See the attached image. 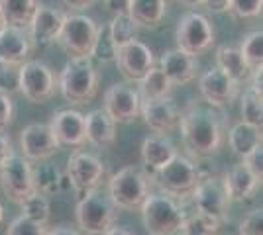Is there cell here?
I'll use <instances>...</instances> for the list:
<instances>
[{
	"label": "cell",
	"instance_id": "44dd1931",
	"mask_svg": "<svg viewBox=\"0 0 263 235\" xmlns=\"http://www.w3.org/2000/svg\"><path fill=\"white\" fill-rule=\"evenodd\" d=\"M220 180H222L224 192H226V196H228L230 202L252 200L253 196H255V192L261 188V182L255 179L241 163L234 165L230 170H226L224 177Z\"/></svg>",
	"mask_w": 263,
	"mask_h": 235
},
{
	"label": "cell",
	"instance_id": "ba28073f",
	"mask_svg": "<svg viewBox=\"0 0 263 235\" xmlns=\"http://www.w3.org/2000/svg\"><path fill=\"white\" fill-rule=\"evenodd\" d=\"M99 34V24L85 14H67L57 44L71 57H90L92 45Z\"/></svg>",
	"mask_w": 263,
	"mask_h": 235
},
{
	"label": "cell",
	"instance_id": "ee69618b",
	"mask_svg": "<svg viewBox=\"0 0 263 235\" xmlns=\"http://www.w3.org/2000/svg\"><path fill=\"white\" fill-rule=\"evenodd\" d=\"M128 4H130V0H104V6H106V10L112 16L124 14V12L128 10Z\"/></svg>",
	"mask_w": 263,
	"mask_h": 235
},
{
	"label": "cell",
	"instance_id": "cb8c5ba5",
	"mask_svg": "<svg viewBox=\"0 0 263 235\" xmlns=\"http://www.w3.org/2000/svg\"><path fill=\"white\" fill-rule=\"evenodd\" d=\"M85 130H87V141L92 145L106 149L116 143V123L112 122V118L102 108L92 110L85 116Z\"/></svg>",
	"mask_w": 263,
	"mask_h": 235
},
{
	"label": "cell",
	"instance_id": "836d02e7",
	"mask_svg": "<svg viewBox=\"0 0 263 235\" xmlns=\"http://www.w3.org/2000/svg\"><path fill=\"white\" fill-rule=\"evenodd\" d=\"M20 210L22 216L32 220L40 225L49 224V218H51V208H49V200L47 196H42L37 192H32L24 202H20Z\"/></svg>",
	"mask_w": 263,
	"mask_h": 235
},
{
	"label": "cell",
	"instance_id": "2e32d148",
	"mask_svg": "<svg viewBox=\"0 0 263 235\" xmlns=\"http://www.w3.org/2000/svg\"><path fill=\"white\" fill-rule=\"evenodd\" d=\"M20 149H22L24 159L45 163L61 147L47 123H30L20 132Z\"/></svg>",
	"mask_w": 263,
	"mask_h": 235
},
{
	"label": "cell",
	"instance_id": "bcb514c9",
	"mask_svg": "<svg viewBox=\"0 0 263 235\" xmlns=\"http://www.w3.org/2000/svg\"><path fill=\"white\" fill-rule=\"evenodd\" d=\"M65 2V6L69 10L73 12H81V10H87L90 6H95L97 4V0H63Z\"/></svg>",
	"mask_w": 263,
	"mask_h": 235
},
{
	"label": "cell",
	"instance_id": "9c48e42d",
	"mask_svg": "<svg viewBox=\"0 0 263 235\" xmlns=\"http://www.w3.org/2000/svg\"><path fill=\"white\" fill-rule=\"evenodd\" d=\"M57 90V78L49 65L44 61L28 59L20 65V87L18 92H22L24 98L32 104H45L55 96Z\"/></svg>",
	"mask_w": 263,
	"mask_h": 235
},
{
	"label": "cell",
	"instance_id": "3957f363",
	"mask_svg": "<svg viewBox=\"0 0 263 235\" xmlns=\"http://www.w3.org/2000/svg\"><path fill=\"white\" fill-rule=\"evenodd\" d=\"M142 222L149 235H177L186 213L167 194H149L140 206Z\"/></svg>",
	"mask_w": 263,
	"mask_h": 235
},
{
	"label": "cell",
	"instance_id": "6da1fadb",
	"mask_svg": "<svg viewBox=\"0 0 263 235\" xmlns=\"http://www.w3.org/2000/svg\"><path fill=\"white\" fill-rule=\"evenodd\" d=\"M179 130L185 149L197 159L216 155L224 145V125L210 106L189 104L179 118Z\"/></svg>",
	"mask_w": 263,
	"mask_h": 235
},
{
	"label": "cell",
	"instance_id": "8992f818",
	"mask_svg": "<svg viewBox=\"0 0 263 235\" xmlns=\"http://www.w3.org/2000/svg\"><path fill=\"white\" fill-rule=\"evenodd\" d=\"M202 177L204 175L198 168V165H195V161L179 153L161 170L154 173L152 180L157 182V186L167 196H171V198H186V196H191V192L195 190V186L200 182Z\"/></svg>",
	"mask_w": 263,
	"mask_h": 235
},
{
	"label": "cell",
	"instance_id": "7c38bea8",
	"mask_svg": "<svg viewBox=\"0 0 263 235\" xmlns=\"http://www.w3.org/2000/svg\"><path fill=\"white\" fill-rule=\"evenodd\" d=\"M0 186L12 202L20 204L33 192L32 165L28 159L14 153L0 165Z\"/></svg>",
	"mask_w": 263,
	"mask_h": 235
},
{
	"label": "cell",
	"instance_id": "d6986e66",
	"mask_svg": "<svg viewBox=\"0 0 263 235\" xmlns=\"http://www.w3.org/2000/svg\"><path fill=\"white\" fill-rule=\"evenodd\" d=\"M65 12L51 8L47 4H37L28 26V35L33 45H51L57 41L61 26L65 22Z\"/></svg>",
	"mask_w": 263,
	"mask_h": 235
},
{
	"label": "cell",
	"instance_id": "60d3db41",
	"mask_svg": "<svg viewBox=\"0 0 263 235\" xmlns=\"http://www.w3.org/2000/svg\"><path fill=\"white\" fill-rule=\"evenodd\" d=\"M241 165H243L255 179L261 182L263 180V147L257 145L255 149H252L248 155L241 159Z\"/></svg>",
	"mask_w": 263,
	"mask_h": 235
},
{
	"label": "cell",
	"instance_id": "5b68a950",
	"mask_svg": "<svg viewBox=\"0 0 263 235\" xmlns=\"http://www.w3.org/2000/svg\"><path fill=\"white\" fill-rule=\"evenodd\" d=\"M118 210L108 198V194L97 190H90L83 194L75 208V220L81 229V233L87 235H102L110 227H114Z\"/></svg>",
	"mask_w": 263,
	"mask_h": 235
},
{
	"label": "cell",
	"instance_id": "8fae6325",
	"mask_svg": "<svg viewBox=\"0 0 263 235\" xmlns=\"http://www.w3.org/2000/svg\"><path fill=\"white\" fill-rule=\"evenodd\" d=\"M191 200L195 206V213H200L204 218H210L220 225L226 222V212L230 200L224 192L222 180L216 177H202L200 182L195 186V190L191 192Z\"/></svg>",
	"mask_w": 263,
	"mask_h": 235
},
{
	"label": "cell",
	"instance_id": "ffe728a7",
	"mask_svg": "<svg viewBox=\"0 0 263 235\" xmlns=\"http://www.w3.org/2000/svg\"><path fill=\"white\" fill-rule=\"evenodd\" d=\"M159 69L163 71V75L169 78L173 87H185L197 78L198 63L195 57L186 55L175 47V49L163 51V55L159 59Z\"/></svg>",
	"mask_w": 263,
	"mask_h": 235
},
{
	"label": "cell",
	"instance_id": "c3c4849f",
	"mask_svg": "<svg viewBox=\"0 0 263 235\" xmlns=\"http://www.w3.org/2000/svg\"><path fill=\"white\" fill-rule=\"evenodd\" d=\"M102 235H134L130 233L128 229H124V227H110L106 233H102Z\"/></svg>",
	"mask_w": 263,
	"mask_h": 235
},
{
	"label": "cell",
	"instance_id": "9a60e30c",
	"mask_svg": "<svg viewBox=\"0 0 263 235\" xmlns=\"http://www.w3.org/2000/svg\"><path fill=\"white\" fill-rule=\"evenodd\" d=\"M198 90L202 94L204 102L214 110H222L232 106V102L238 98L240 84L234 82L228 75H224L220 69H210L202 73L198 78Z\"/></svg>",
	"mask_w": 263,
	"mask_h": 235
},
{
	"label": "cell",
	"instance_id": "d4e9b609",
	"mask_svg": "<svg viewBox=\"0 0 263 235\" xmlns=\"http://www.w3.org/2000/svg\"><path fill=\"white\" fill-rule=\"evenodd\" d=\"M167 12V0H130L126 14L138 28H159Z\"/></svg>",
	"mask_w": 263,
	"mask_h": 235
},
{
	"label": "cell",
	"instance_id": "e0dca14e",
	"mask_svg": "<svg viewBox=\"0 0 263 235\" xmlns=\"http://www.w3.org/2000/svg\"><path fill=\"white\" fill-rule=\"evenodd\" d=\"M51 134L55 135L59 147H83L87 143V130H85V114L79 110H57L47 123Z\"/></svg>",
	"mask_w": 263,
	"mask_h": 235
},
{
	"label": "cell",
	"instance_id": "ab89813d",
	"mask_svg": "<svg viewBox=\"0 0 263 235\" xmlns=\"http://www.w3.org/2000/svg\"><path fill=\"white\" fill-rule=\"evenodd\" d=\"M236 235H263V210L255 208L241 220Z\"/></svg>",
	"mask_w": 263,
	"mask_h": 235
},
{
	"label": "cell",
	"instance_id": "603a6c76",
	"mask_svg": "<svg viewBox=\"0 0 263 235\" xmlns=\"http://www.w3.org/2000/svg\"><path fill=\"white\" fill-rule=\"evenodd\" d=\"M179 155L175 143L167 135H149L142 141L143 167L152 173H157Z\"/></svg>",
	"mask_w": 263,
	"mask_h": 235
},
{
	"label": "cell",
	"instance_id": "484cf974",
	"mask_svg": "<svg viewBox=\"0 0 263 235\" xmlns=\"http://www.w3.org/2000/svg\"><path fill=\"white\" fill-rule=\"evenodd\" d=\"M214 59H216V69H220L224 75H228L234 82L241 84L243 80L250 78L252 71L248 69L238 47H234V45H220L218 49H216Z\"/></svg>",
	"mask_w": 263,
	"mask_h": 235
},
{
	"label": "cell",
	"instance_id": "681fc988",
	"mask_svg": "<svg viewBox=\"0 0 263 235\" xmlns=\"http://www.w3.org/2000/svg\"><path fill=\"white\" fill-rule=\"evenodd\" d=\"M177 2H181V4H185V6H191V8H197V6H202V4H204V0H177Z\"/></svg>",
	"mask_w": 263,
	"mask_h": 235
},
{
	"label": "cell",
	"instance_id": "7402d4cb",
	"mask_svg": "<svg viewBox=\"0 0 263 235\" xmlns=\"http://www.w3.org/2000/svg\"><path fill=\"white\" fill-rule=\"evenodd\" d=\"M32 49L33 44L30 39V35H28V30L6 26L0 32V61L22 65V63L28 61Z\"/></svg>",
	"mask_w": 263,
	"mask_h": 235
},
{
	"label": "cell",
	"instance_id": "816d5d0a",
	"mask_svg": "<svg viewBox=\"0 0 263 235\" xmlns=\"http://www.w3.org/2000/svg\"><path fill=\"white\" fill-rule=\"evenodd\" d=\"M4 222V208H2V204H0V225Z\"/></svg>",
	"mask_w": 263,
	"mask_h": 235
},
{
	"label": "cell",
	"instance_id": "4dcf8cb0",
	"mask_svg": "<svg viewBox=\"0 0 263 235\" xmlns=\"http://www.w3.org/2000/svg\"><path fill=\"white\" fill-rule=\"evenodd\" d=\"M108 34L114 47L120 49L124 45L132 44L134 39H138V26L132 22L126 12L116 14V16H112V20L108 24Z\"/></svg>",
	"mask_w": 263,
	"mask_h": 235
},
{
	"label": "cell",
	"instance_id": "7bdbcfd3",
	"mask_svg": "<svg viewBox=\"0 0 263 235\" xmlns=\"http://www.w3.org/2000/svg\"><path fill=\"white\" fill-rule=\"evenodd\" d=\"M14 155V145H12L10 134H6V130H0V165Z\"/></svg>",
	"mask_w": 263,
	"mask_h": 235
},
{
	"label": "cell",
	"instance_id": "f35d334b",
	"mask_svg": "<svg viewBox=\"0 0 263 235\" xmlns=\"http://www.w3.org/2000/svg\"><path fill=\"white\" fill-rule=\"evenodd\" d=\"M4 235H47V229H45V225L35 224L32 220L20 216L8 224Z\"/></svg>",
	"mask_w": 263,
	"mask_h": 235
},
{
	"label": "cell",
	"instance_id": "f6af8a7d",
	"mask_svg": "<svg viewBox=\"0 0 263 235\" xmlns=\"http://www.w3.org/2000/svg\"><path fill=\"white\" fill-rule=\"evenodd\" d=\"M212 14H224L230 8V0H204V4Z\"/></svg>",
	"mask_w": 263,
	"mask_h": 235
},
{
	"label": "cell",
	"instance_id": "52a82bcc",
	"mask_svg": "<svg viewBox=\"0 0 263 235\" xmlns=\"http://www.w3.org/2000/svg\"><path fill=\"white\" fill-rule=\"evenodd\" d=\"M175 41L179 51L197 59L214 45V28L204 14L189 12L177 22Z\"/></svg>",
	"mask_w": 263,
	"mask_h": 235
},
{
	"label": "cell",
	"instance_id": "f546056e",
	"mask_svg": "<svg viewBox=\"0 0 263 235\" xmlns=\"http://www.w3.org/2000/svg\"><path fill=\"white\" fill-rule=\"evenodd\" d=\"M171 90H173V84L169 82V78L165 77L159 67H154L138 82V94L142 100L167 98V96H171Z\"/></svg>",
	"mask_w": 263,
	"mask_h": 235
},
{
	"label": "cell",
	"instance_id": "7a4b0ae2",
	"mask_svg": "<svg viewBox=\"0 0 263 235\" xmlns=\"http://www.w3.org/2000/svg\"><path fill=\"white\" fill-rule=\"evenodd\" d=\"M99 71L90 57H71L59 73L57 89L69 104L83 106L95 100L99 94Z\"/></svg>",
	"mask_w": 263,
	"mask_h": 235
},
{
	"label": "cell",
	"instance_id": "277c9868",
	"mask_svg": "<svg viewBox=\"0 0 263 235\" xmlns=\"http://www.w3.org/2000/svg\"><path fill=\"white\" fill-rule=\"evenodd\" d=\"M152 177L138 167H124L110 177L108 198L116 210H138L149 196Z\"/></svg>",
	"mask_w": 263,
	"mask_h": 235
},
{
	"label": "cell",
	"instance_id": "d6a6232c",
	"mask_svg": "<svg viewBox=\"0 0 263 235\" xmlns=\"http://www.w3.org/2000/svg\"><path fill=\"white\" fill-rule=\"evenodd\" d=\"M240 114L241 122L250 123L253 127H261L263 125V98L261 92L248 89L240 98Z\"/></svg>",
	"mask_w": 263,
	"mask_h": 235
},
{
	"label": "cell",
	"instance_id": "8d00e7d4",
	"mask_svg": "<svg viewBox=\"0 0 263 235\" xmlns=\"http://www.w3.org/2000/svg\"><path fill=\"white\" fill-rule=\"evenodd\" d=\"M20 87V65L0 61V92L2 94H16Z\"/></svg>",
	"mask_w": 263,
	"mask_h": 235
},
{
	"label": "cell",
	"instance_id": "83f0119b",
	"mask_svg": "<svg viewBox=\"0 0 263 235\" xmlns=\"http://www.w3.org/2000/svg\"><path fill=\"white\" fill-rule=\"evenodd\" d=\"M65 180L67 179L61 175V170L51 163H42V165L32 167L33 192L42 196H55L57 192H61Z\"/></svg>",
	"mask_w": 263,
	"mask_h": 235
},
{
	"label": "cell",
	"instance_id": "f5cc1de1",
	"mask_svg": "<svg viewBox=\"0 0 263 235\" xmlns=\"http://www.w3.org/2000/svg\"><path fill=\"white\" fill-rule=\"evenodd\" d=\"M218 235H232V233H218Z\"/></svg>",
	"mask_w": 263,
	"mask_h": 235
},
{
	"label": "cell",
	"instance_id": "30bf717a",
	"mask_svg": "<svg viewBox=\"0 0 263 235\" xmlns=\"http://www.w3.org/2000/svg\"><path fill=\"white\" fill-rule=\"evenodd\" d=\"M106 175V167L97 155L75 151L71 153L67 161V177L71 188L79 194H87L90 190H97Z\"/></svg>",
	"mask_w": 263,
	"mask_h": 235
},
{
	"label": "cell",
	"instance_id": "d590c367",
	"mask_svg": "<svg viewBox=\"0 0 263 235\" xmlns=\"http://www.w3.org/2000/svg\"><path fill=\"white\" fill-rule=\"evenodd\" d=\"M116 51H118V49L114 47L112 39H110L108 24L99 26V34H97L92 51H90V59L100 61V63H112V61H116Z\"/></svg>",
	"mask_w": 263,
	"mask_h": 235
},
{
	"label": "cell",
	"instance_id": "b9f144b4",
	"mask_svg": "<svg viewBox=\"0 0 263 235\" xmlns=\"http://www.w3.org/2000/svg\"><path fill=\"white\" fill-rule=\"evenodd\" d=\"M14 116H16V106L12 96L0 92V130H6L14 120Z\"/></svg>",
	"mask_w": 263,
	"mask_h": 235
},
{
	"label": "cell",
	"instance_id": "5bb4252c",
	"mask_svg": "<svg viewBox=\"0 0 263 235\" xmlns=\"http://www.w3.org/2000/svg\"><path fill=\"white\" fill-rule=\"evenodd\" d=\"M114 63L118 65V71L128 82H140L155 67V57L154 51L143 41L134 39L132 44L124 45L116 51Z\"/></svg>",
	"mask_w": 263,
	"mask_h": 235
},
{
	"label": "cell",
	"instance_id": "e575fe53",
	"mask_svg": "<svg viewBox=\"0 0 263 235\" xmlns=\"http://www.w3.org/2000/svg\"><path fill=\"white\" fill-rule=\"evenodd\" d=\"M220 227L222 225L210 218H204L200 213H193V216H186L179 235H218Z\"/></svg>",
	"mask_w": 263,
	"mask_h": 235
},
{
	"label": "cell",
	"instance_id": "74e56055",
	"mask_svg": "<svg viewBox=\"0 0 263 235\" xmlns=\"http://www.w3.org/2000/svg\"><path fill=\"white\" fill-rule=\"evenodd\" d=\"M263 0H230V12L234 18L240 20H250V18H257L261 14Z\"/></svg>",
	"mask_w": 263,
	"mask_h": 235
},
{
	"label": "cell",
	"instance_id": "4316f807",
	"mask_svg": "<svg viewBox=\"0 0 263 235\" xmlns=\"http://www.w3.org/2000/svg\"><path fill=\"white\" fill-rule=\"evenodd\" d=\"M228 145L234 155L243 159L252 149L261 145V127H253L243 122L234 123L228 132Z\"/></svg>",
	"mask_w": 263,
	"mask_h": 235
},
{
	"label": "cell",
	"instance_id": "ac0fdd59",
	"mask_svg": "<svg viewBox=\"0 0 263 235\" xmlns=\"http://www.w3.org/2000/svg\"><path fill=\"white\" fill-rule=\"evenodd\" d=\"M140 116L155 135H165L179 125L181 112L173 98L167 96V98H157V100H142Z\"/></svg>",
	"mask_w": 263,
	"mask_h": 235
},
{
	"label": "cell",
	"instance_id": "f907efd6",
	"mask_svg": "<svg viewBox=\"0 0 263 235\" xmlns=\"http://www.w3.org/2000/svg\"><path fill=\"white\" fill-rule=\"evenodd\" d=\"M6 28V22H4V18H2V12H0V32Z\"/></svg>",
	"mask_w": 263,
	"mask_h": 235
},
{
	"label": "cell",
	"instance_id": "7dc6e473",
	"mask_svg": "<svg viewBox=\"0 0 263 235\" xmlns=\"http://www.w3.org/2000/svg\"><path fill=\"white\" fill-rule=\"evenodd\" d=\"M47 235H85L81 233V231H77V229H73V227H53L51 231H47Z\"/></svg>",
	"mask_w": 263,
	"mask_h": 235
},
{
	"label": "cell",
	"instance_id": "1f68e13d",
	"mask_svg": "<svg viewBox=\"0 0 263 235\" xmlns=\"http://www.w3.org/2000/svg\"><path fill=\"white\" fill-rule=\"evenodd\" d=\"M240 53L246 61V65L250 71H257V69H263V34L261 30H255V32H250L241 39L240 44Z\"/></svg>",
	"mask_w": 263,
	"mask_h": 235
},
{
	"label": "cell",
	"instance_id": "f1b7e54d",
	"mask_svg": "<svg viewBox=\"0 0 263 235\" xmlns=\"http://www.w3.org/2000/svg\"><path fill=\"white\" fill-rule=\"evenodd\" d=\"M37 0H0V12L6 26L28 30Z\"/></svg>",
	"mask_w": 263,
	"mask_h": 235
},
{
	"label": "cell",
	"instance_id": "4fadbf2b",
	"mask_svg": "<svg viewBox=\"0 0 263 235\" xmlns=\"http://www.w3.org/2000/svg\"><path fill=\"white\" fill-rule=\"evenodd\" d=\"M140 106L142 98L138 90L126 82H116L104 92L102 110L108 114L114 123H132L140 116Z\"/></svg>",
	"mask_w": 263,
	"mask_h": 235
}]
</instances>
